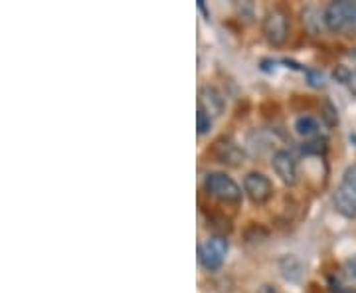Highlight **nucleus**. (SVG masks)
I'll use <instances>...</instances> for the list:
<instances>
[{"instance_id": "nucleus-1", "label": "nucleus", "mask_w": 356, "mask_h": 293, "mask_svg": "<svg viewBox=\"0 0 356 293\" xmlns=\"http://www.w3.org/2000/svg\"><path fill=\"white\" fill-rule=\"evenodd\" d=\"M325 28L337 36H356V2L353 0H337L331 2L325 10Z\"/></svg>"}, {"instance_id": "nucleus-2", "label": "nucleus", "mask_w": 356, "mask_h": 293, "mask_svg": "<svg viewBox=\"0 0 356 293\" xmlns=\"http://www.w3.org/2000/svg\"><path fill=\"white\" fill-rule=\"evenodd\" d=\"M204 191L208 196L216 198L220 203H229V204H238L242 200L243 192L240 189V184L236 180L228 177L226 173H208L204 177Z\"/></svg>"}, {"instance_id": "nucleus-3", "label": "nucleus", "mask_w": 356, "mask_h": 293, "mask_svg": "<svg viewBox=\"0 0 356 293\" xmlns=\"http://www.w3.org/2000/svg\"><path fill=\"white\" fill-rule=\"evenodd\" d=\"M261 32H264V38L275 46V48H281L285 46V42L289 38V16L287 13L275 6V8H269L261 20Z\"/></svg>"}, {"instance_id": "nucleus-4", "label": "nucleus", "mask_w": 356, "mask_h": 293, "mask_svg": "<svg viewBox=\"0 0 356 293\" xmlns=\"http://www.w3.org/2000/svg\"><path fill=\"white\" fill-rule=\"evenodd\" d=\"M226 254H228V240L224 236H212L198 248V260L202 268L208 271H216L222 268L226 262Z\"/></svg>"}, {"instance_id": "nucleus-5", "label": "nucleus", "mask_w": 356, "mask_h": 293, "mask_svg": "<svg viewBox=\"0 0 356 293\" xmlns=\"http://www.w3.org/2000/svg\"><path fill=\"white\" fill-rule=\"evenodd\" d=\"M243 192L254 204H266L273 196V184L264 173H248L243 177Z\"/></svg>"}, {"instance_id": "nucleus-6", "label": "nucleus", "mask_w": 356, "mask_h": 293, "mask_svg": "<svg viewBox=\"0 0 356 293\" xmlns=\"http://www.w3.org/2000/svg\"><path fill=\"white\" fill-rule=\"evenodd\" d=\"M271 166L275 171V175L280 177L287 187H293L297 184L299 180V166H297V161L287 149H277L273 157H271Z\"/></svg>"}, {"instance_id": "nucleus-7", "label": "nucleus", "mask_w": 356, "mask_h": 293, "mask_svg": "<svg viewBox=\"0 0 356 293\" xmlns=\"http://www.w3.org/2000/svg\"><path fill=\"white\" fill-rule=\"evenodd\" d=\"M198 109H202L204 113H208L210 117H218L226 109V100L216 88L204 86L198 91Z\"/></svg>"}, {"instance_id": "nucleus-8", "label": "nucleus", "mask_w": 356, "mask_h": 293, "mask_svg": "<svg viewBox=\"0 0 356 293\" xmlns=\"http://www.w3.org/2000/svg\"><path fill=\"white\" fill-rule=\"evenodd\" d=\"M212 155H214V159H216L218 163H224V165L229 166H240L243 163V159H245L242 149L229 139L218 141L216 145H214Z\"/></svg>"}, {"instance_id": "nucleus-9", "label": "nucleus", "mask_w": 356, "mask_h": 293, "mask_svg": "<svg viewBox=\"0 0 356 293\" xmlns=\"http://www.w3.org/2000/svg\"><path fill=\"white\" fill-rule=\"evenodd\" d=\"M280 271L287 281L299 283L301 278H303V264H301V260L297 255L287 254L280 260Z\"/></svg>"}, {"instance_id": "nucleus-10", "label": "nucleus", "mask_w": 356, "mask_h": 293, "mask_svg": "<svg viewBox=\"0 0 356 293\" xmlns=\"http://www.w3.org/2000/svg\"><path fill=\"white\" fill-rule=\"evenodd\" d=\"M339 194H343L344 198L356 203V165H350L343 173V180L337 189Z\"/></svg>"}, {"instance_id": "nucleus-11", "label": "nucleus", "mask_w": 356, "mask_h": 293, "mask_svg": "<svg viewBox=\"0 0 356 293\" xmlns=\"http://www.w3.org/2000/svg\"><path fill=\"white\" fill-rule=\"evenodd\" d=\"M295 131H297V135H301L305 139H315L318 137V121L311 115H301L295 119Z\"/></svg>"}, {"instance_id": "nucleus-12", "label": "nucleus", "mask_w": 356, "mask_h": 293, "mask_svg": "<svg viewBox=\"0 0 356 293\" xmlns=\"http://www.w3.org/2000/svg\"><path fill=\"white\" fill-rule=\"evenodd\" d=\"M301 153L303 155H325L327 153V139L325 137H315V139L305 141L301 145Z\"/></svg>"}, {"instance_id": "nucleus-13", "label": "nucleus", "mask_w": 356, "mask_h": 293, "mask_svg": "<svg viewBox=\"0 0 356 293\" xmlns=\"http://www.w3.org/2000/svg\"><path fill=\"white\" fill-rule=\"evenodd\" d=\"M321 117L327 123V127H337L339 125V109L329 100H325L323 105H321Z\"/></svg>"}, {"instance_id": "nucleus-14", "label": "nucleus", "mask_w": 356, "mask_h": 293, "mask_svg": "<svg viewBox=\"0 0 356 293\" xmlns=\"http://www.w3.org/2000/svg\"><path fill=\"white\" fill-rule=\"evenodd\" d=\"M196 127H198V135H206L212 129V117L204 113L202 109H198V113H196Z\"/></svg>"}, {"instance_id": "nucleus-15", "label": "nucleus", "mask_w": 356, "mask_h": 293, "mask_svg": "<svg viewBox=\"0 0 356 293\" xmlns=\"http://www.w3.org/2000/svg\"><path fill=\"white\" fill-rule=\"evenodd\" d=\"M307 79H309V86L311 88H325L327 81H325V74L318 72V70H305Z\"/></svg>"}, {"instance_id": "nucleus-16", "label": "nucleus", "mask_w": 356, "mask_h": 293, "mask_svg": "<svg viewBox=\"0 0 356 293\" xmlns=\"http://www.w3.org/2000/svg\"><path fill=\"white\" fill-rule=\"evenodd\" d=\"M245 232H254V236H248L250 242H261V240H266L267 238V230L261 228L259 224H252Z\"/></svg>"}, {"instance_id": "nucleus-17", "label": "nucleus", "mask_w": 356, "mask_h": 293, "mask_svg": "<svg viewBox=\"0 0 356 293\" xmlns=\"http://www.w3.org/2000/svg\"><path fill=\"white\" fill-rule=\"evenodd\" d=\"M344 271H346L348 278H355L356 280V255L348 258V260L344 262Z\"/></svg>"}, {"instance_id": "nucleus-18", "label": "nucleus", "mask_w": 356, "mask_h": 293, "mask_svg": "<svg viewBox=\"0 0 356 293\" xmlns=\"http://www.w3.org/2000/svg\"><path fill=\"white\" fill-rule=\"evenodd\" d=\"M257 293H280L273 285H261L259 290H257Z\"/></svg>"}, {"instance_id": "nucleus-19", "label": "nucleus", "mask_w": 356, "mask_h": 293, "mask_svg": "<svg viewBox=\"0 0 356 293\" xmlns=\"http://www.w3.org/2000/svg\"><path fill=\"white\" fill-rule=\"evenodd\" d=\"M198 8L202 10V14H204V16H206V20H210V13H208V8H206L204 0H198Z\"/></svg>"}, {"instance_id": "nucleus-20", "label": "nucleus", "mask_w": 356, "mask_h": 293, "mask_svg": "<svg viewBox=\"0 0 356 293\" xmlns=\"http://www.w3.org/2000/svg\"><path fill=\"white\" fill-rule=\"evenodd\" d=\"M334 293H356L355 287H341L339 292H334Z\"/></svg>"}]
</instances>
